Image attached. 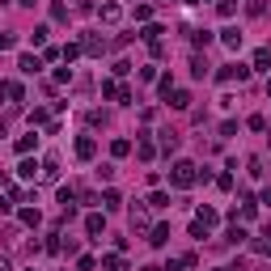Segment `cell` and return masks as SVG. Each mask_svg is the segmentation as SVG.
<instances>
[{
  "label": "cell",
  "instance_id": "6da1fadb",
  "mask_svg": "<svg viewBox=\"0 0 271 271\" xmlns=\"http://www.w3.org/2000/svg\"><path fill=\"white\" fill-rule=\"evenodd\" d=\"M195 178H199V170L191 166V161H174V170H170V182L178 186V191H186V186H195Z\"/></svg>",
  "mask_w": 271,
  "mask_h": 271
},
{
  "label": "cell",
  "instance_id": "e575fe53",
  "mask_svg": "<svg viewBox=\"0 0 271 271\" xmlns=\"http://www.w3.org/2000/svg\"><path fill=\"white\" fill-rule=\"evenodd\" d=\"M17 5H34V0H17Z\"/></svg>",
  "mask_w": 271,
  "mask_h": 271
},
{
  "label": "cell",
  "instance_id": "30bf717a",
  "mask_svg": "<svg viewBox=\"0 0 271 271\" xmlns=\"http://www.w3.org/2000/svg\"><path fill=\"white\" fill-rule=\"evenodd\" d=\"M21 225H30V229H38V225H43V216H38V208H21Z\"/></svg>",
  "mask_w": 271,
  "mask_h": 271
},
{
  "label": "cell",
  "instance_id": "603a6c76",
  "mask_svg": "<svg viewBox=\"0 0 271 271\" xmlns=\"http://www.w3.org/2000/svg\"><path fill=\"white\" fill-rule=\"evenodd\" d=\"M216 13H220V17H233V13H238V5H233V0H220Z\"/></svg>",
  "mask_w": 271,
  "mask_h": 271
},
{
  "label": "cell",
  "instance_id": "2e32d148",
  "mask_svg": "<svg viewBox=\"0 0 271 271\" xmlns=\"http://www.w3.org/2000/svg\"><path fill=\"white\" fill-rule=\"evenodd\" d=\"M152 246H166L170 242V225H157V229H152V238H148Z\"/></svg>",
  "mask_w": 271,
  "mask_h": 271
},
{
  "label": "cell",
  "instance_id": "d6986e66",
  "mask_svg": "<svg viewBox=\"0 0 271 271\" xmlns=\"http://www.w3.org/2000/svg\"><path fill=\"white\" fill-rule=\"evenodd\" d=\"M271 64V51H267V47H258V51H254V68H267Z\"/></svg>",
  "mask_w": 271,
  "mask_h": 271
},
{
  "label": "cell",
  "instance_id": "5bb4252c",
  "mask_svg": "<svg viewBox=\"0 0 271 271\" xmlns=\"http://www.w3.org/2000/svg\"><path fill=\"white\" fill-rule=\"evenodd\" d=\"M136 152H140V161H152V157H157V148H152V140H140V144H136Z\"/></svg>",
  "mask_w": 271,
  "mask_h": 271
},
{
  "label": "cell",
  "instance_id": "ffe728a7",
  "mask_svg": "<svg viewBox=\"0 0 271 271\" xmlns=\"http://www.w3.org/2000/svg\"><path fill=\"white\" fill-rule=\"evenodd\" d=\"M254 250H258V254H271V229H267V233H263V238H258V242H254Z\"/></svg>",
  "mask_w": 271,
  "mask_h": 271
},
{
  "label": "cell",
  "instance_id": "4fadbf2b",
  "mask_svg": "<svg viewBox=\"0 0 271 271\" xmlns=\"http://www.w3.org/2000/svg\"><path fill=\"white\" fill-rule=\"evenodd\" d=\"M225 242H229V246H242V242H246V229L238 225V220H233V229L225 233Z\"/></svg>",
  "mask_w": 271,
  "mask_h": 271
},
{
  "label": "cell",
  "instance_id": "f1b7e54d",
  "mask_svg": "<svg viewBox=\"0 0 271 271\" xmlns=\"http://www.w3.org/2000/svg\"><path fill=\"white\" fill-rule=\"evenodd\" d=\"M47 34H51V30H47V26H38V30L30 34V43H34V47H43V38H47Z\"/></svg>",
  "mask_w": 271,
  "mask_h": 271
},
{
  "label": "cell",
  "instance_id": "52a82bcc",
  "mask_svg": "<svg viewBox=\"0 0 271 271\" xmlns=\"http://www.w3.org/2000/svg\"><path fill=\"white\" fill-rule=\"evenodd\" d=\"M102 21H106V26H119V21H123V9H119V5H102Z\"/></svg>",
  "mask_w": 271,
  "mask_h": 271
},
{
  "label": "cell",
  "instance_id": "44dd1931",
  "mask_svg": "<svg viewBox=\"0 0 271 271\" xmlns=\"http://www.w3.org/2000/svg\"><path fill=\"white\" fill-rule=\"evenodd\" d=\"M102 98H114V102H119V85H114V81H102Z\"/></svg>",
  "mask_w": 271,
  "mask_h": 271
},
{
  "label": "cell",
  "instance_id": "8992f818",
  "mask_svg": "<svg viewBox=\"0 0 271 271\" xmlns=\"http://www.w3.org/2000/svg\"><path fill=\"white\" fill-rule=\"evenodd\" d=\"M166 98H170V106H174V110H186V106H191V93H186V89H170Z\"/></svg>",
  "mask_w": 271,
  "mask_h": 271
},
{
  "label": "cell",
  "instance_id": "5b68a950",
  "mask_svg": "<svg viewBox=\"0 0 271 271\" xmlns=\"http://www.w3.org/2000/svg\"><path fill=\"white\" fill-rule=\"evenodd\" d=\"M93 152H98L93 136H81V140H76V157H81V161H93Z\"/></svg>",
  "mask_w": 271,
  "mask_h": 271
},
{
  "label": "cell",
  "instance_id": "83f0119b",
  "mask_svg": "<svg viewBox=\"0 0 271 271\" xmlns=\"http://www.w3.org/2000/svg\"><path fill=\"white\" fill-rule=\"evenodd\" d=\"M76 267H81V271H93V267H98V258H93V254H81Z\"/></svg>",
  "mask_w": 271,
  "mask_h": 271
},
{
  "label": "cell",
  "instance_id": "1f68e13d",
  "mask_svg": "<svg viewBox=\"0 0 271 271\" xmlns=\"http://www.w3.org/2000/svg\"><path fill=\"white\" fill-rule=\"evenodd\" d=\"M258 204H271V186H267V191H263V195H258Z\"/></svg>",
  "mask_w": 271,
  "mask_h": 271
},
{
  "label": "cell",
  "instance_id": "3957f363",
  "mask_svg": "<svg viewBox=\"0 0 271 271\" xmlns=\"http://www.w3.org/2000/svg\"><path fill=\"white\" fill-rule=\"evenodd\" d=\"M85 233H89L93 242H102V233H106V220L98 216V212H89V216H85Z\"/></svg>",
  "mask_w": 271,
  "mask_h": 271
},
{
  "label": "cell",
  "instance_id": "d4e9b609",
  "mask_svg": "<svg viewBox=\"0 0 271 271\" xmlns=\"http://www.w3.org/2000/svg\"><path fill=\"white\" fill-rule=\"evenodd\" d=\"M110 152H114V157H127V152H132V144H127V140H114Z\"/></svg>",
  "mask_w": 271,
  "mask_h": 271
},
{
  "label": "cell",
  "instance_id": "8fae6325",
  "mask_svg": "<svg viewBox=\"0 0 271 271\" xmlns=\"http://www.w3.org/2000/svg\"><path fill=\"white\" fill-rule=\"evenodd\" d=\"M195 220H199L204 229H212V225H216V208H199V212H195Z\"/></svg>",
  "mask_w": 271,
  "mask_h": 271
},
{
  "label": "cell",
  "instance_id": "484cf974",
  "mask_svg": "<svg viewBox=\"0 0 271 271\" xmlns=\"http://www.w3.org/2000/svg\"><path fill=\"white\" fill-rule=\"evenodd\" d=\"M132 225H136V229H144V225H148V216H144V208H132Z\"/></svg>",
  "mask_w": 271,
  "mask_h": 271
},
{
  "label": "cell",
  "instance_id": "e0dca14e",
  "mask_svg": "<svg viewBox=\"0 0 271 271\" xmlns=\"http://www.w3.org/2000/svg\"><path fill=\"white\" fill-rule=\"evenodd\" d=\"M38 123H51V114H47L43 106H34V110H30V127H38Z\"/></svg>",
  "mask_w": 271,
  "mask_h": 271
},
{
  "label": "cell",
  "instance_id": "7402d4cb",
  "mask_svg": "<svg viewBox=\"0 0 271 271\" xmlns=\"http://www.w3.org/2000/svg\"><path fill=\"white\" fill-rule=\"evenodd\" d=\"M64 250V242H60V233H51V238H47V254H60Z\"/></svg>",
  "mask_w": 271,
  "mask_h": 271
},
{
  "label": "cell",
  "instance_id": "4dcf8cb0",
  "mask_svg": "<svg viewBox=\"0 0 271 271\" xmlns=\"http://www.w3.org/2000/svg\"><path fill=\"white\" fill-rule=\"evenodd\" d=\"M9 208H13V204H9V199H5V195H0V216H5V212H9Z\"/></svg>",
  "mask_w": 271,
  "mask_h": 271
},
{
  "label": "cell",
  "instance_id": "d6a6232c",
  "mask_svg": "<svg viewBox=\"0 0 271 271\" xmlns=\"http://www.w3.org/2000/svg\"><path fill=\"white\" fill-rule=\"evenodd\" d=\"M5 182H9V174H5V170H0V186H5Z\"/></svg>",
  "mask_w": 271,
  "mask_h": 271
},
{
  "label": "cell",
  "instance_id": "ba28073f",
  "mask_svg": "<svg viewBox=\"0 0 271 271\" xmlns=\"http://www.w3.org/2000/svg\"><path fill=\"white\" fill-rule=\"evenodd\" d=\"M17 68H21L26 76H34V72L43 68V60H38V55H21V60H17Z\"/></svg>",
  "mask_w": 271,
  "mask_h": 271
},
{
  "label": "cell",
  "instance_id": "d590c367",
  "mask_svg": "<svg viewBox=\"0 0 271 271\" xmlns=\"http://www.w3.org/2000/svg\"><path fill=\"white\" fill-rule=\"evenodd\" d=\"M267 98H271V81H267Z\"/></svg>",
  "mask_w": 271,
  "mask_h": 271
},
{
  "label": "cell",
  "instance_id": "cb8c5ba5",
  "mask_svg": "<svg viewBox=\"0 0 271 271\" xmlns=\"http://www.w3.org/2000/svg\"><path fill=\"white\" fill-rule=\"evenodd\" d=\"M102 267H106V271H119V267H123V258H119V254H106V258H102Z\"/></svg>",
  "mask_w": 271,
  "mask_h": 271
},
{
  "label": "cell",
  "instance_id": "9c48e42d",
  "mask_svg": "<svg viewBox=\"0 0 271 271\" xmlns=\"http://www.w3.org/2000/svg\"><path fill=\"white\" fill-rule=\"evenodd\" d=\"M220 43H225L229 51H238V47H242V34L233 30V26H225V30H220Z\"/></svg>",
  "mask_w": 271,
  "mask_h": 271
},
{
  "label": "cell",
  "instance_id": "7c38bea8",
  "mask_svg": "<svg viewBox=\"0 0 271 271\" xmlns=\"http://www.w3.org/2000/svg\"><path fill=\"white\" fill-rule=\"evenodd\" d=\"M34 174H38V161H30V157H26V161H21V166H17V178H26V182H30Z\"/></svg>",
  "mask_w": 271,
  "mask_h": 271
},
{
  "label": "cell",
  "instance_id": "ac0fdd59",
  "mask_svg": "<svg viewBox=\"0 0 271 271\" xmlns=\"http://www.w3.org/2000/svg\"><path fill=\"white\" fill-rule=\"evenodd\" d=\"M34 144H38V136H21V140H17V152L26 157V152H34Z\"/></svg>",
  "mask_w": 271,
  "mask_h": 271
},
{
  "label": "cell",
  "instance_id": "836d02e7",
  "mask_svg": "<svg viewBox=\"0 0 271 271\" xmlns=\"http://www.w3.org/2000/svg\"><path fill=\"white\" fill-rule=\"evenodd\" d=\"M0 271H13V267H9V263H5V258H0Z\"/></svg>",
  "mask_w": 271,
  "mask_h": 271
},
{
  "label": "cell",
  "instance_id": "7a4b0ae2",
  "mask_svg": "<svg viewBox=\"0 0 271 271\" xmlns=\"http://www.w3.org/2000/svg\"><path fill=\"white\" fill-rule=\"evenodd\" d=\"M81 51H85V55H102L106 51V38H102V34H85V38H81Z\"/></svg>",
  "mask_w": 271,
  "mask_h": 271
},
{
  "label": "cell",
  "instance_id": "9a60e30c",
  "mask_svg": "<svg viewBox=\"0 0 271 271\" xmlns=\"http://www.w3.org/2000/svg\"><path fill=\"white\" fill-rule=\"evenodd\" d=\"M148 208H157V212L170 208V195H166V191H152V195H148Z\"/></svg>",
  "mask_w": 271,
  "mask_h": 271
},
{
  "label": "cell",
  "instance_id": "f546056e",
  "mask_svg": "<svg viewBox=\"0 0 271 271\" xmlns=\"http://www.w3.org/2000/svg\"><path fill=\"white\" fill-rule=\"evenodd\" d=\"M13 47V34H0V51H9Z\"/></svg>",
  "mask_w": 271,
  "mask_h": 271
},
{
  "label": "cell",
  "instance_id": "277c9868",
  "mask_svg": "<svg viewBox=\"0 0 271 271\" xmlns=\"http://www.w3.org/2000/svg\"><path fill=\"white\" fill-rule=\"evenodd\" d=\"M250 76V68L246 64H229V68H220V81H246Z\"/></svg>",
  "mask_w": 271,
  "mask_h": 271
},
{
  "label": "cell",
  "instance_id": "4316f807",
  "mask_svg": "<svg viewBox=\"0 0 271 271\" xmlns=\"http://www.w3.org/2000/svg\"><path fill=\"white\" fill-rule=\"evenodd\" d=\"M250 132H267V119H263V114H250Z\"/></svg>",
  "mask_w": 271,
  "mask_h": 271
}]
</instances>
